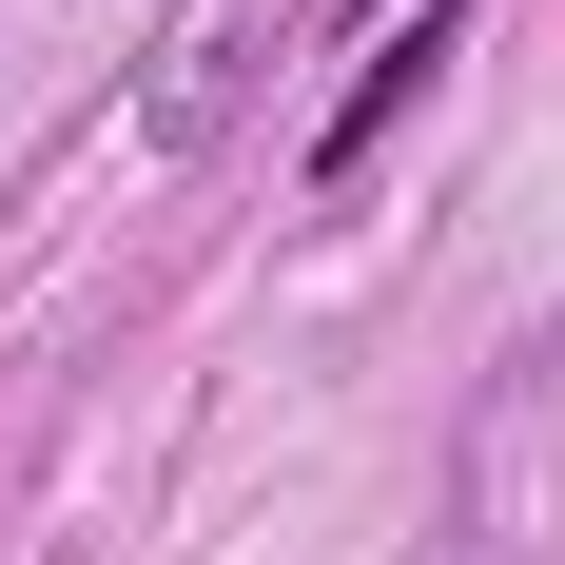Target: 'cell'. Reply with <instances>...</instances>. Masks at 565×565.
I'll return each mask as SVG.
<instances>
[{
    "instance_id": "6da1fadb",
    "label": "cell",
    "mask_w": 565,
    "mask_h": 565,
    "mask_svg": "<svg viewBox=\"0 0 565 565\" xmlns=\"http://www.w3.org/2000/svg\"><path fill=\"white\" fill-rule=\"evenodd\" d=\"M449 40H468V0H391V40H351V98H332V137H312V175H371V137L449 78Z\"/></svg>"
},
{
    "instance_id": "7a4b0ae2",
    "label": "cell",
    "mask_w": 565,
    "mask_h": 565,
    "mask_svg": "<svg viewBox=\"0 0 565 565\" xmlns=\"http://www.w3.org/2000/svg\"><path fill=\"white\" fill-rule=\"evenodd\" d=\"M234 78H254V20H215V40H175V58H157V98H137V137H157V157H215Z\"/></svg>"
}]
</instances>
